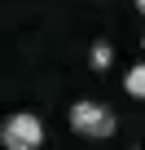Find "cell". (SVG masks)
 <instances>
[{
	"label": "cell",
	"instance_id": "1",
	"mask_svg": "<svg viewBox=\"0 0 145 150\" xmlns=\"http://www.w3.org/2000/svg\"><path fill=\"white\" fill-rule=\"evenodd\" d=\"M70 128H75L79 137L101 141V137H110V132L119 128V119H114V110L101 106V102H75V106H70Z\"/></svg>",
	"mask_w": 145,
	"mask_h": 150
},
{
	"label": "cell",
	"instance_id": "2",
	"mask_svg": "<svg viewBox=\"0 0 145 150\" xmlns=\"http://www.w3.org/2000/svg\"><path fill=\"white\" fill-rule=\"evenodd\" d=\"M0 146L5 150H40L44 146V124L35 115L18 110V115L5 119V128H0Z\"/></svg>",
	"mask_w": 145,
	"mask_h": 150
},
{
	"label": "cell",
	"instance_id": "3",
	"mask_svg": "<svg viewBox=\"0 0 145 150\" xmlns=\"http://www.w3.org/2000/svg\"><path fill=\"white\" fill-rule=\"evenodd\" d=\"M123 88H127L136 102H145V62H141V66H132V71L123 75Z\"/></svg>",
	"mask_w": 145,
	"mask_h": 150
},
{
	"label": "cell",
	"instance_id": "4",
	"mask_svg": "<svg viewBox=\"0 0 145 150\" xmlns=\"http://www.w3.org/2000/svg\"><path fill=\"white\" fill-rule=\"evenodd\" d=\"M110 57H114V53H110V44L101 40V44H92V57H88V62H92L97 71H106V66H110Z\"/></svg>",
	"mask_w": 145,
	"mask_h": 150
},
{
	"label": "cell",
	"instance_id": "5",
	"mask_svg": "<svg viewBox=\"0 0 145 150\" xmlns=\"http://www.w3.org/2000/svg\"><path fill=\"white\" fill-rule=\"evenodd\" d=\"M136 9H141V13H145V0H136Z\"/></svg>",
	"mask_w": 145,
	"mask_h": 150
},
{
	"label": "cell",
	"instance_id": "6",
	"mask_svg": "<svg viewBox=\"0 0 145 150\" xmlns=\"http://www.w3.org/2000/svg\"><path fill=\"white\" fill-rule=\"evenodd\" d=\"M141 49H145V40H141Z\"/></svg>",
	"mask_w": 145,
	"mask_h": 150
}]
</instances>
